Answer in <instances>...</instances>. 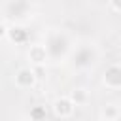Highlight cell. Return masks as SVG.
<instances>
[{
  "label": "cell",
  "instance_id": "obj_1",
  "mask_svg": "<svg viewBox=\"0 0 121 121\" xmlns=\"http://www.w3.org/2000/svg\"><path fill=\"white\" fill-rule=\"evenodd\" d=\"M72 110H74V106L68 98H60V100L55 102V113L60 115V117H68L72 113Z\"/></svg>",
  "mask_w": 121,
  "mask_h": 121
},
{
  "label": "cell",
  "instance_id": "obj_2",
  "mask_svg": "<svg viewBox=\"0 0 121 121\" xmlns=\"http://www.w3.org/2000/svg\"><path fill=\"white\" fill-rule=\"evenodd\" d=\"M104 79H106V83H108L110 87H119V85H121V68L112 66V68L106 72Z\"/></svg>",
  "mask_w": 121,
  "mask_h": 121
},
{
  "label": "cell",
  "instance_id": "obj_3",
  "mask_svg": "<svg viewBox=\"0 0 121 121\" xmlns=\"http://www.w3.org/2000/svg\"><path fill=\"white\" fill-rule=\"evenodd\" d=\"M32 81H34V74L32 72H28V70H21L19 72V76H17V83L19 85L28 87V85H32Z\"/></svg>",
  "mask_w": 121,
  "mask_h": 121
},
{
  "label": "cell",
  "instance_id": "obj_4",
  "mask_svg": "<svg viewBox=\"0 0 121 121\" xmlns=\"http://www.w3.org/2000/svg\"><path fill=\"white\" fill-rule=\"evenodd\" d=\"M43 55H45V53H43ZM43 55H42V49H38V47L32 51V57H34L36 62H42V60H43Z\"/></svg>",
  "mask_w": 121,
  "mask_h": 121
},
{
  "label": "cell",
  "instance_id": "obj_5",
  "mask_svg": "<svg viewBox=\"0 0 121 121\" xmlns=\"http://www.w3.org/2000/svg\"><path fill=\"white\" fill-rule=\"evenodd\" d=\"M30 117H36V119H38V117H45V112H43V110H40V108H36V110L30 113Z\"/></svg>",
  "mask_w": 121,
  "mask_h": 121
},
{
  "label": "cell",
  "instance_id": "obj_6",
  "mask_svg": "<svg viewBox=\"0 0 121 121\" xmlns=\"http://www.w3.org/2000/svg\"><path fill=\"white\" fill-rule=\"evenodd\" d=\"M83 98H85L83 91H81V89H78V93H74V100H76V102H81Z\"/></svg>",
  "mask_w": 121,
  "mask_h": 121
},
{
  "label": "cell",
  "instance_id": "obj_7",
  "mask_svg": "<svg viewBox=\"0 0 121 121\" xmlns=\"http://www.w3.org/2000/svg\"><path fill=\"white\" fill-rule=\"evenodd\" d=\"M2 34H4V26L0 25V36H2Z\"/></svg>",
  "mask_w": 121,
  "mask_h": 121
}]
</instances>
